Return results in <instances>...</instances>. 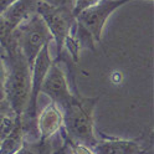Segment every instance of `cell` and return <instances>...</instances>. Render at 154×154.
<instances>
[{"label":"cell","mask_w":154,"mask_h":154,"mask_svg":"<svg viewBox=\"0 0 154 154\" xmlns=\"http://www.w3.org/2000/svg\"><path fill=\"white\" fill-rule=\"evenodd\" d=\"M37 14L42 17L52 36V41L56 44L57 59L55 61H60L65 49L69 50L75 61H79L81 45L75 37L76 17L72 13V9L54 6L38 0Z\"/></svg>","instance_id":"6da1fadb"},{"label":"cell","mask_w":154,"mask_h":154,"mask_svg":"<svg viewBox=\"0 0 154 154\" xmlns=\"http://www.w3.org/2000/svg\"><path fill=\"white\" fill-rule=\"evenodd\" d=\"M100 97H75L61 108L63 116V131L71 139L93 147L97 137L94 133V108Z\"/></svg>","instance_id":"7a4b0ae2"},{"label":"cell","mask_w":154,"mask_h":154,"mask_svg":"<svg viewBox=\"0 0 154 154\" xmlns=\"http://www.w3.org/2000/svg\"><path fill=\"white\" fill-rule=\"evenodd\" d=\"M4 60L6 65L5 100L10 104L16 117H21L30 97L31 67L20 47H17L11 54H4Z\"/></svg>","instance_id":"3957f363"},{"label":"cell","mask_w":154,"mask_h":154,"mask_svg":"<svg viewBox=\"0 0 154 154\" xmlns=\"http://www.w3.org/2000/svg\"><path fill=\"white\" fill-rule=\"evenodd\" d=\"M133 0H101L96 5L86 9L76 16L75 37L80 45H87L91 49L101 42L104 26L109 16Z\"/></svg>","instance_id":"277c9868"},{"label":"cell","mask_w":154,"mask_h":154,"mask_svg":"<svg viewBox=\"0 0 154 154\" xmlns=\"http://www.w3.org/2000/svg\"><path fill=\"white\" fill-rule=\"evenodd\" d=\"M17 45L32 70L36 57L46 45H50L52 36L42 17L36 14L16 27Z\"/></svg>","instance_id":"5b68a950"},{"label":"cell","mask_w":154,"mask_h":154,"mask_svg":"<svg viewBox=\"0 0 154 154\" xmlns=\"http://www.w3.org/2000/svg\"><path fill=\"white\" fill-rule=\"evenodd\" d=\"M41 93L46 94L51 102L59 106L60 109L75 97V93L70 90L67 76L60 65V61H54L50 66L41 86Z\"/></svg>","instance_id":"8992f818"},{"label":"cell","mask_w":154,"mask_h":154,"mask_svg":"<svg viewBox=\"0 0 154 154\" xmlns=\"http://www.w3.org/2000/svg\"><path fill=\"white\" fill-rule=\"evenodd\" d=\"M93 154H148L138 139H121L103 136L92 147Z\"/></svg>","instance_id":"52a82bcc"},{"label":"cell","mask_w":154,"mask_h":154,"mask_svg":"<svg viewBox=\"0 0 154 154\" xmlns=\"http://www.w3.org/2000/svg\"><path fill=\"white\" fill-rule=\"evenodd\" d=\"M63 127V116L60 107L54 102L45 106L40 114L36 117V128L38 139H51L56 133H59Z\"/></svg>","instance_id":"ba28073f"},{"label":"cell","mask_w":154,"mask_h":154,"mask_svg":"<svg viewBox=\"0 0 154 154\" xmlns=\"http://www.w3.org/2000/svg\"><path fill=\"white\" fill-rule=\"evenodd\" d=\"M37 3L38 0H16L6 9L3 16L11 26L17 27L37 14Z\"/></svg>","instance_id":"9c48e42d"},{"label":"cell","mask_w":154,"mask_h":154,"mask_svg":"<svg viewBox=\"0 0 154 154\" xmlns=\"http://www.w3.org/2000/svg\"><path fill=\"white\" fill-rule=\"evenodd\" d=\"M25 143V132L20 117H17L15 126L0 142V154H16Z\"/></svg>","instance_id":"30bf717a"},{"label":"cell","mask_w":154,"mask_h":154,"mask_svg":"<svg viewBox=\"0 0 154 154\" xmlns=\"http://www.w3.org/2000/svg\"><path fill=\"white\" fill-rule=\"evenodd\" d=\"M17 47L16 27L11 26L3 15H0V49L8 55L15 51Z\"/></svg>","instance_id":"8fae6325"},{"label":"cell","mask_w":154,"mask_h":154,"mask_svg":"<svg viewBox=\"0 0 154 154\" xmlns=\"http://www.w3.org/2000/svg\"><path fill=\"white\" fill-rule=\"evenodd\" d=\"M16 154H56V150L52 147V138L47 140H25L24 146Z\"/></svg>","instance_id":"7c38bea8"},{"label":"cell","mask_w":154,"mask_h":154,"mask_svg":"<svg viewBox=\"0 0 154 154\" xmlns=\"http://www.w3.org/2000/svg\"><path fill=\"white\" fill-rule=\"evenodd\" d=\"M5 81H6V65L4 52L0 49V101L5 100Z\"/></svg>","instance_id":"4fadbf2b"},{"label":"cell","mask_w":154,"mask_h":154,"mask_svg":"<svg viewBox=\"0 0 154 154\" xmlns=\"http://www.w3.org/2000/svg\"><path fill=\"white\" fill-rule=\"evenodd\" d=\"M101 0H75L73 2V6H72V13L75 15V17L79 15L81 11L86 10L93 5H96L97 3H100Z\"/></svg>","instance_id":"5bb4252c"},{"label":"cell","mask_w":154,"mask_h":154,"mask_svg":"<svg viewBox=\"0 0 154 154\" xmlns=\"http://www.w3.org/2000/svg\"><path fill=\"white\" fill-rule=\"evenodd\" d=\"M10 117H16V114L11 109L10 104L8 103V101L2 100L0 101V127H2V124L4 123L5 119L10 118Z\"/></svg>","instance_id":"9a60e30c"},{"label":"cell","mask_w":154,"mask_h":154,"mask_svg":"<svg viewBox=\"0 0 154 154\" xmlns=\"http://www.w3.org/2000/svg\"><path fill=\"white\" fill-rule=\"evenodd\" d=\"M41 2H45V3L54 5V6H63V8L72 9L75 0H41Z\"/></svg>","instance_id":"2e32d148"},{"label":"cell","mask_w":154,"mask_h":154,"mask_svg":"<svg viewBox=\"0 0 154 154\" xmlns=\"http://www.w3.org/2000/svg\"><path fill=\"white\" fill-rule=\"evenodd\" d=\"M15 2L16 0H0V15H3L6 11V9Z\"/></svg>","instance_id":"e0dca14e"}]
</instances>
